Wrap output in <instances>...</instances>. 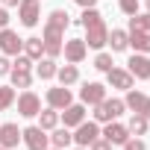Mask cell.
Listing matches in <instances>:
<instances>
[{
    "mask_svg": "<svg viewBox=\"0 0 150 150\" xmlns=\"http://www.w3.org/2000/svg\"><path fill=\"white\" fill-rule=\"evenodd\" d=\"M0 3H3V6H18L21 0H0Z\"/></svg>",
    "mask_w": 150,
    "mask_h": 150,
    "instance_id": "cell-36",
    "label": "cell"
},
{
    "mask_svg": "<svg viewBox=\"0 0 150 150\" xmlns=\"http://www.w3.org/2000/svg\"><path fill=\"white\" fill-rule=\"evenodd\" d=\"M56 124H59V109H53V106H50V109L38 112V127H41V129H53Z\"/></svg>",
    "mask_w": 150,
    "mask_h": 150,
    "instance_id": "cell-23",
    "label": "cell"
},
{
    "mask_svg": "<svg viewBox=\"0 0 150 150\" xmlns=\"http://www.w3.org/2000/svg\"><path fill=\"white\" fill-rule=\"evenodd\" d=\"M12 68H15V71H30V68H33V59H30L27 53H24V56L18 53V56H15V65H12Z\"/></svg>",
    "mask_w": 150,
    "mask_h": 150,
    "instance_id": "cell-29",
    "label": "cell"
},
{
    "mask_svg": "<svg viewBox=\"0 0 150 150\" xmlns=\"http://www.w3.org/2000/svg\"><path fill=\"white\" fill-rule=\"evenodd\" d=\"M9 71H12V65H9V59H6V56H0V77H6Z\"/></svg>",
    "mask_w": 150,
    "mask_h": 150,
    "instance_id": "cell-33",
    "label": "cell"
},
{
    "mask_svg": "<svg viewBox=\"0 0 150 150\" xmlns=\"http://www.w3.org/2000/svg\"><path fill=\"white\" fill-rule=\"evenodd\" d=\"M100 135H103L109 144H124V141L129 138V129H127L124 124H115V121H109V124H106V129H103Z\"/></svg>",
    "mask_w": 150,
    "mask_h": 150,
    "instance_id": "cell-14",
    "label": "cell"
},
{
    "mask_svg": "<svg viewBox=\"0 0 150 150\" xmlns=\"http://www.w3.org/2000/svg\"><path fill=\"white\" fill-rule=\"evenodd\" d=\"M88 150H112V144H109L106 138H97V141H94V144H91Z\"/></svg>",
    "mask_w": 150,
    "mask_h": 150,
    "instance_id": "cell-32",
    "label": "cell"
},
{
    "mask_svg": "<svg viewBox=\"0 0 150 150\" xmlns=\"http://www.w3.org/2000/svg\"><path fill=\"white\" fill-rule=\"evenodd\" d=\"M71 141H74V132H71L68 127H62V129H56V127H53V135H50V144H53V147L65 150Z\"/></svg>",
    "mask_w": 150,
    "mask_h": 150,
    "instance_id": "cell-21",
    "label": "cell"
},
{
    "mask_svg": "<svg viewBox=\"0 0 150 150\" xmlns=\"http://www.w3.org/2000/svg\"><path fill=\"white\" fill-rule=\"evenodd\" d=\"M94 68L106 74V71H112V68H115V62H112V56H109V53H97V59H94Z\"/></svg>",
    "mask_w": 150,
    "mask_h": 150,
    "instance_id": "cell-28",
    "label": "cell"
},
{
    "mask_svg": "<svg viewBox=\"0 0 150 150\" xmlns=\"http://www.w3.org/2000/svg\"><path fill=\"white\" fill-rule=\"evenodd\" d=\"M97 138H100V127H97V121H83V124L77 127V132H74L77 147H91Z\"/></svg>",
    "mask_w": 150,
    "mask_h": 150,
    "instance_id": "cell-5",
    "label": "cell"
},
{
    "mask_svg": "<svg viewBox=\"0 0 150 150\" xmlns=\"http://www.w3.org/2000/svg\"><path fill=\"white\" fill-rule=\"evenodd\" d=\"M77 150H88V147H77Z\"/></svg>",
    "mask_w": 150,
    "mask_h": 150,
    "instance_id": "cell-39",
    "label": "cell"
},
{
    "mask_svg": "<svg viewBox=\"0 0 150 150\" xmlns=\"http://www.w3.org/2000/svg\"><path fill=\"white\" fill-rule=\"evenodd\" d=\"M18 18L24 27H35L41 18V0H21L18 3Z\"/></svg>",
    "mask_w": 150,
    "mask_h": 150,
    "instance_id": "cell-6",
    "label": "cell"
},
{
    "mask_svg": "<svg viewBox=\"0 0 150 150\" xmlns=\"http://www.w3.org/2000/svg\"><path fill=\"white\" fill-rule=\"evenodd\" d=\"M74 3H80V6H83V9H91V6H94V3H97V0H74Z\"/></svg>",
    "mask_w": 150,
    "mask_h": 150,
    "instance_id": "cell-35",
    "label": "cell"
},
{
    "mask_svg": "<svg viewBox=\"0 0 150 150\" xmlns=\"http://www.w3.org/2000/svg\"><path fill=\"white\" fill-rule=\"evenodd\" d=\"M68 12L62 9H53L47 24H44V33H41V41H44V56L56 59L62 56V47H65V30H68Z\"/></svg>",
    "mask_w": 150,
    "mask_h": 150,
    "instance_id": "cell-1",
    "label": "cell"
},
{
    "mask_svg": "<svg viewBox=\"0 0 150 150\" xmlns=\"http://www.w3.org/2000/svg\"><path fill=\"white\" fill-rule=\"evenodd\" d=\"M62 53H65V59H68L71 65H80V62L86 59V53H88V44H86L83 38H71V41H65Z\"/></svg>",
    "mask_w": 150,
    "mask_h": 150,
    "instance_id": "cell-9",
    "label": "cell"
},
{
    "mask_svg": "<svg viewBox=\"0 0 150 150\" xmlns=\"http://www.w3.org/2000/svg\"><path fill=\"white\" fill-rule=\"evenodd\" d=\"M0 50H3L6 56H18L24 50V38H18V33H12L9 27L0 30Z\"/></svg>",
    "mask_w": 150,
    "mask_h": 150,
    "instance_id": "cell-8",
    "label": "cell"
},
{
    "mask_svg": "<svg viewBox=\"0 0 150 150\" xmlns=\"http://www.w3.org/2000/svg\"><path fill=\"white\" fill-rule=\"evenodd\" d=\"M47 150H59V147H47Z\"/></svg>",
    "mask_w": 150,
    "mask_h": 150,
    "instance_id": "cell-40",
    "label": "cell"
},
{
    "mask_svg": "<svg viewBox=\"0 0 150 150\" xmlns=\"http://www.w3.org/2000/svg\"><path fill=\"white\" fill-rule=\"evenodd\" d=\"M21 138H24L27 150H47V144H50V135H47V129H41V127H27V129H21Z\"/></svg>",
    "mask_w": 150,
    "mask_h": 150,
    "instance_id": "cell-4",
    "label": "cell"
},
{
    "mask_svg": "<svg viewBox=\"0 0 150 150\" xmlns=\"http://www.w3.org/2000/svg\"><path fill=\"white\" fill-rule=\"evenodd\" d=\"M56 77H59V83L62 86H74V83H77L80 80V71H77V65H62V68H56Z\"/></svg>",
    "mask_w": 150,
    "mask_h": 150,
    "instance_id": "cell-19",
    "label": "cell"
},
{
    "mask_svg": "<svg viewBox=\"0 0 150 150\" xmlns=\"http://www.w3.org/2000/svg\"><path fill=\"white\" fill-rule=\"evenodd\" d=\"M124 100H118V97H106V100H100L97 106H94V121L97 124H109V121H115V118H121L124 115Z\"/></svg>",
    "mask_w": 150,
    "mask_h": 150,
    "instance_id": "cell-3",
    "label": "cell"
},
{
    "mask_svg": "<svg viewBox=\"0 0 150 150\" xmlns=\"http://www.w3.org/2000/svg\"><path fill=\"white\" fill-rule=\"evenodd\" d=\"M9 24V12H6V6H0V30H3Z\"/></svg>",
    "mask_w": 150,
    "mask_h": 150,
    "instance_id": "cell-34",
    "label": "cell"
},
{
    "mask_svg": "<svg viewBox=\"0 0 150 150\" xmlns=\"http://www.w3.org/2000/svg\"><path fill=\"white\" fill-rule=\"evenodd\" d=\"M71 103H74V97H71V88H68V86H59V88H50V91H47V106L65 109V106H71Z\"/></svg>",
    "mask_w": 150,
    "mask_h": 150,
    "instance_id": "cell-13",
    "label": "cell"
},
{
    "mask_svg": "<svg viewBox=\"0 0 150 150\" xmlns=\"http://www.w3.org/2000/svg\"><path fill=\"white\" fill-rule=\"evenodd\" d=\"M62 121H65L68 129H71V127H80V124L86 121V106H83V103H71V106H65Z\"/></svg>",
    "mask_w": 150,
    "mask_h": 150,
    "instance_id": "cell-15",
    "label": "cell"
},
{
    "mask_svg": "<svg viewBox=\"0 0 150 150\" xmlns=\"http://www.w3.org/2000/svg\"><path fill=\"white\" fill-rule=\"evenodd\" d=\"M127 71L132 74L135 80H150V59L144 53H135L129 62H127Z\"/></svg>",
    "mask_w": 150,
    "mask_h": 150,
    "instance_id": "cell-12",
    "label": "cell"
},
{
    "mask_svg": "<svg viewBox=\"0 0 150 150\" xmlns=\"http://www.w3.org/2000/svg\"><path fill=\"white\" fill-rule=\"evenodd\" d=\"M147 124H150V121H147L144 115H135V112H132L127 129H129V135H144V132H147Z\"/></svg>",
    "mask_w": 150,
    "mask_h": 150,
    "instance_id": "cell-25",
    "label": "cell"
},
{
    "mask_svg": "<svg viewBox=\"0 0 150 150\" xmlns=\"http://www.w3.org/2000/svg\"><path fill=\"white\" fill-rule=\"evenodd\" d=\"M80 24L86 27V38H83V41H86L88 47H97V50H100V47H103V44L109 41V27H106V21H103V15H100V12H97L94 6L83 12V18H80Z\"/></svg>",
    "mask_w": 150,
    "mask_h": 150,
    "instance_id": "cell-2",
    "label": "cell"
},
{
    "mask_svg": "<svg viewBox=\"0 0 150 150\" xmlns=\"http://www.w3.org/2000/svg\"><path fill=\"white\" fill-rule=\"evenodd\" d=\"M100 100H106V86L103 83H86L80 88V103L83 106H97Z\"/></svg>",
    "mask_w": 150,
    "mask_h": 150,
    "instance_id": "cell-7",
    "label": "cell"
},
{
    "mask_svg": "<svg viewBox=\"0 0 150 150\" xmlns=\"http://www.w3.org/2000/svg\"><path fill=\"white\" fill-rule=\"evenodd\" d=\"M35 74H38V80H53V77H56V62H53L50 56L38 59V65H35Z\"/></svg>",
    "mask_w": 150,
    "mask_h": 150,
    "instance_id": "cell-22",
    "label": "cell"
},
{
    "mask_svg": "<svg viewBox=\"0 0 150 150\" xmlns=\"http://www.w3.org/2000/svg\"><path fill=\"white\" fill-rule=\"evenodd\" d=\"M106 44H112V50H115V53H121V50H127V47H129V33H124V30H112Z\"/></svg>",
    "mask_w": 150,
    "mask_h": 150,
    "instance_id": "cell-20",
    "label": "cell"
},
{
    "mask_svg": "<svg viewBox=\"0 0 150 150\" xmlns=\"http://www.w3.org/2000/svg\"><path fill=\"white\" fill-rule=\"evenodd\" d=\"M106 80H109V86L112 88H121V91H129L132 88V74L129 71H124V68H112V71H106Z\"/></svg>",
    "mask_w": 150,
    "mask_h": 150,
    "instance_id": "cell-11",
    "label": "cell"
},
{
    "mask_svg": "<svg viewBox=\"0 0 150 150\" xmlns=\"http://www.w3.org/2000/svg\"><path fill=\"white\" fill-rule=\"evenodd\" d=\"M0 150H9V147H0Z\"/></svg>",
    "mask_w": 150,
    "mask_h": 150,
    "instance_id": "cell-42",
    "label": "cell"
},
{
    "mask_svg": "<svg viewBox=\"0 0 150 150\" xmlns=\"http://www.w3.org/2000/svg\"><path fill=\"white\" fill-rule=\"evenodd\" d=\"M12 103H15V88L12 86H0V112L9 109Z\"/></svg>",
    "mask_w": 150,
    "mask_h": 150,
    "instance_id": "cell-27",
    "label": "cell"
},
{
    "mask_svg": "<svg viewBox=\"0 0 150 150\" xmlns=\"http://www.w3.org/2000/svg\"><path fill=\"white\" fill-rule=\"evenodd\" d=\"M147 94H141V91H135V88H129L127 91V100H124V106L127 109H132L135 115H144V109H147Z\"/></svg>",
    "mask_w": 150,
    "mask_h": 150,
    "instance_id": "cell-17",
    "label": "cell"
},
{
    "mask_svg": "<svg viewBox=\"0 0 150 150\" xmlns=\"http://www.w3.org/2000/svg\"><path fill=\"white\" fill-rule=\"evenodd\" d=\"M121 147H124V150H147V144H144L141 138H127Z\"/></svg>",
    "mask_w": 150,
    "mask_h": 150,
    "instance_id": "cell-30",
    "label": "cell"
},
{
    "mask_svg": "<svg viewBox=\"0 0 150 150\" xmlns=\"http://www.w3.org/2000/svg\"><path fill=\"white\" fill-rule=\"evenodd\" d=\"M121 12L124 15H135L138 12V0H121Z\"/></svg>",
    "mask_w": 150,
    "mask_h": 150,
    "instance_id": "cell-31",
    "label": "cell"
},
{
    "mask_svg": "<svg viewBox=\"0 0 150 150\" xmlns=\"http://www.w3.org/2000/svg\"><path fill=\"white\" fill-rule=\"evenodd\" d=\"M18 141H21V129H18V124H0V147H18Z\"/></svg>",
    "mask_w": 150,
    "mask_h": 150,
    "instance_id": "cell-16",
    "label": "cell"
},
{
    "mask_svg": "<svg viewBox=\"0 0 150 150\" xmlns=\"http://www.w3.org/2000/svg\"><path fill=\"white\" fill-rule=\"evenodd\" d=\"M24 53H27L30 59H41V56H44V41H41V38H27V41H24Z\"/></svg>",
    "mask_w": 150,
    "mask_h": 150,
    "instance_id": "cell-24",
    "label": "cell"
},
{
    "mask_svg": "<svg viewBox=\"0 0 150 150\" xmlns=\"http://www.w3.org/2000/svg\"><path fill=\"white\" fill-rule=\"evenodd\" d=\"M147 9H150V0H147Z\"/></svg>",
    "mask_w": 150,
    "mask_h": 150,
    "instance_id": "cell-41",
    "label": "cell"
},
{
    "mask_svg": "<svg viewBox=\"0 0 150 150\" xmlns=\"http://www.w3.org/2000/svg\"><path fill=\"white\" fill-rule=\"evenodd\" d=\"M12 74V88H30L33 86V77H30V71H9Z\"/></svg>",
    "mask_w": 150,
    "mask_h": 150,
    "instance_id": "cell-26",
    "label": "cell"
},
{
    "mask_svg": "<svg viewBox=\"0 0 150 150\" xmlns=\"http://www.w3.org/2000/svg\"><path fill=\"white\" fill-rule=\"evenodd\" d=\"M129 47H135V53H150V33L147 30H129Z\"/></svg>",
    "mask_w": 150,
    "mask_h": 150,
    "instance_id": "cell-18",
    "label": "cell"
},
{
    "mask_svg": "<svg viewBox=\"0 0 150 150\" xmlns=\"http://www.w3.org/2000/svg\"><path fill=\"white\" fill-rule=\"evenodd\" d=\"M147 30H150V12H147Z\"/></svg>",
    "mask_w": 150,
    "mask_h": 150,
    "instance_id": "cell-38",
    "label": "cell"
},
{
    "mask_svg": "<svg viewBox=\"0 0 150 150\" xmlns=\"http://www.w3.org/2000/svg\"><path fill=\"white\" fill-rule=\"evenodd\" d=\"M144 118L150 121V100H147V109H144Z\"/></svg>",
    "mask_w": 150,
    "mask_h": 150,
    "instance_id": "cell-37",
    "label": "cell"
},
{
    "mask_svg": "<svg viewBox=\"0 0 150 150\" xmlns=\"http://www.w3.org/2000/svg\"><path fill=\"white\" fill-rule=\"evenodd\" d=\"M18 112H21L24 118H35V115L41 112V100H38V94H35V91H24V94L18 97Z\"/></svg>",
    "mask_w": 150,
    "mask_h": 150,
    "instance_id": "cell-10",
    "label": "cell"
}]
</instances>
